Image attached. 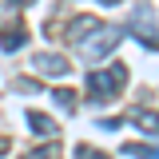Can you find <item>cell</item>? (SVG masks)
I'll return each instance as SVG.
<instances>
[{
  "label": "cell",
  "mask_w": 159,
  "mask_h": 159,
  "mask_svg": "<svg viewBox=\"0 0 159 159\" xmlns=\"http://www.w3.org/2000/svg\"><path fill=\"white\" fill-rule=\"evenodd\" d=\"M119 40H123V28L99 24L96 32H88V36L80 40V52H84V60H103V56H111V48H116Z\"/></svg>",
  "instance_id": "cell-1"
},
{
  "label": "cell",
  "mask_w": 159,
  "mask_h": 159,
  "mask_svg": "<svg viewBox=\"0 0 159 159\" xmlns=\"http://www.w3.org/2000/svg\"><path fill=\"white\" fill-rule=\"evenodd\" d=\"M123 80H127V68H123V64L99 68V72L88 76V92L96 99H107V96H116V92H123Z\"/></svg>",
  "instance_id": "cell-2"
},
{
  "label": "cell",
  "mask_w": 159,
  "mask_h": 159,
  "mask_svg": "<svg viewBox=\"0 0 159 159\" xmlns=\"http://www.w3.org/2000/svg\"><path fill=\"white\" fill-rule=\"evenodd\" d=\"M131 36L139 40V44H147V48H159V24H155V12L147 8V4H139L135 12H131Z\"/></svg>",
  "instance_id": "cell-3"
},
{
  "label": "cell",
  "mask_w": 159,
  "mask_h": 159,
  "mask_svg": "<svg viewBox=\"0 0 159 159\" xmlns=\"http://www.w3.org/2000/svg\"><path fill=\"white\" fill-rule=\"evenodd\" d=\"M36 68L40 72H48V76H68V56H56V52H40L36 56Z\"/></svg>",
  "instance_id": "cell-4"
},
{
  "label": "cell",
  "mask_w": 159,
  "mask_h": 159,
  "mask_svg": "<svg viewBox=\"0 0 159 159\" xmlns=\"http://www.w3.org/2000/svg\"><path fill=\"white\" fill-rule=\"evenodd\" d=\"M127 123H135L139 131H159V111H143V107H131V111H127Z\"/></svg>",
  "instance_id": "cell-5"
},
{
  "label": "cell",
  "mask_w": 159,
  "mask_h": 159,
  "mask_svg": "<svg viewBox=\"0 0 159 159\" xmlns=\"http://www.w3.org/2000/svg\"><path fill=\"white\" fill-rule=\"evenodd\" d=\"M28 127H32L36 135H48V139H56V131H60V127L44 116V111H28Z\"/></svg>",
  "instance_id": "cell-6"
},
{
  "label": "cell",
  "mask_w": 159,
  "mask_h": 159,
  "mask_svg": "<svg viewBox=\"0 0 159 159\" xmlns=\"http://www.w3.org/2000/svg\"><path fill=\"white\" fill-rule=\"evenodd\" d=\"M123 155H135V159H159V143H123Z\"/></svg>",
  "instance_id": "cell-7"
},
{
  "label": "cell",
  "mask_w": 159,
  "mask_h": 159,
  "mask_svg": "<svg viewBox=\"0 0 159 159\" xmlns=\"http://www.w3.org/2000/svg\"><path fill=\"white\" fill-rule=\"evenodd\" d=\"M96 28H99V20H96V16H80V20H72L68 36H72V40H84L88 32H96Z\"/></svg>",
  "instance_id": "cell-8"
},
{
  "label": "cell",
  "mask_w": 159,
  "mask_h": 159,
  "mask_svg": "<svg viewBox=\"0 0 159 159\" xmlns=\"http://www.w3.org/2000/svg\"><path fill=\"white\" fill-rule=\"evenodd\" d=\"M24 28H8V32H4V36H0V48H4V52H16V48H24Z\"/></svg>",
  "instance_id": "cell-9"
},
{
  "label": "cell",
  "mask_w": 159,
  "mask_h": 159,
  "mask_svg": "<svg viewBox=\"0 0 159 159\" xmlns=\"http://www.w3.org/2000/svg\"><path fill=\"white\" fill-rule=\"evenodd\" d=\"M52 99H56V107H76V96H72L68 88H56V92H52Z\"/></svg>",
  "instance_id": "cell-10"
},
{
  "label": "cell",
  "mask_w": 159,
  "mask_h": 159,
  "mask_svg": "<svg viewBox=\"0 0 159 159\" xmlns=\"http://www.w3.org/2000/svg\"><path fill=\"white\" fill-rule=\"evenodd\" d=\"M24 159H56V147H52V143H44V147H36V151H28Z\"/></svg>",
  "instance_id": "cell-11"
},
{
  "label": "cell",
  "mask_w": 159,
  "mask_h": 159,
  "mask_svg": "<svg viewBox=\"0 0 159 159\" xmlns=\"http://www.w3.org/2000/svg\"><path fill=\"white\" fill-rule=\"evenodd\" d=\"M76 159H107V155L96 151V147H76Z\"/></svg>",
  "instance_id": "cell-12"
},
{
  "label": "cell",
  "mask_w": 159,
  "mask_h": 159,
  "mask_svg": "<svg viewBox=\"0 0 159 159\" xmlns=\"http://www.w3.org/2000/svg\"><path fill=\"white\" fill-rule=\"evenodd\" d=\"M16 88H20V92H28V96H32V92H40V84H36V80H20Z\"/></svg>",
  "instance_id": "cell-13"
},
{
  "label": "cell",
  "mask_w": 159,
  "mask_h": 159,
  "mask_svg": "<svg viewBox=\"0 0 159 159\" xmlns=\"http://www.w3.org/2000/svg\"><path fill=\"white\" fill-rule=\"evenodd\" d=\"M119 123H123V119H116V116H111V119H99V127H103V131H116Z\"/></svg>",
  "instance_id": "cell-14"
},
{
  "label": "cell",
  "mask_w": 159,
  "mask_h": 159,
  "mask_svg": "<svg viewBox=\"0 0 159 159\" xmlns=\"http://www.w3.org/2000/svg\"><path fill=\"white\" fill-rule=\"evenodd\" d=\"M4 151H8V139H0V155H4Z\"/></svg>",
  "instance_id": "cell-15"
},
{
  "label": "cell",
  "mask_w": 159,
  "mask_h": 159,
  "mask_svg": "<svg viewBox=\"0 0 159 159\" xmlns=\"http://www.w3.org/2000/svg\"><path fill=\"white\" fill-rule=\"evenodd\" d=\"M99 4H119V0H99Z\"/></svg>",
  "instance_id": "cell-16"
},
{
  "label": "cell",
  "mask_w": 159,
  "mask_h": 159,
  "mask_svg": "<svg viewBox=\"0 0 159 159\" xmlns=\"http://www.w3.org/2000/svg\"><path fill=\"white\" fill-rule=\"evenodd\" d=\"M20 4H32V0H20Z\"/></svg>",
  "instance_id": "cell-17"
}]
</instances>
